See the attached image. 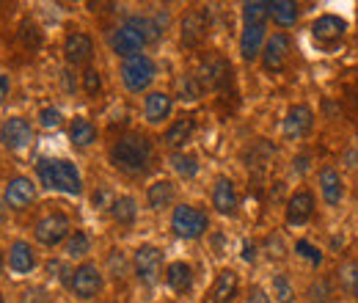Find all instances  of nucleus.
<instances>
[{
  "label": "nucleus",
  "instance_id": "23",
  "mask_svg": "<svg viewBox=\"0 0 358 303\" xmlns=\"http://www.w3.org/2000/svg\"><path fill=\"white\" fill-rule=\"evenodd\" d=\"M268 25H243L240 39H237V52L243 64H257L262 58V50L268 44Z\"/></svg>",
  "mask_w": 358,
  "mask_h": 303
},
{
  "label": "nucleus",
  "instance_id": "43",
  "mask_svg": "<svg viewBox=\"0 0 358 303\" xmlns=\"http://www.w3.org/2000/svg\"><path fill=\"white\" fill-rule=\"evenodd\" d=\"M243 248H245V251H243V260H245V262H254V257H257V246L245 240V243H243Z\"/></svg>",
  "mask_w": 358,
  "mask_h": 303
},
{
  "label": "nucleus",
  "instance_id": "32",
  "mask_svg": "<svg viewBox=\"0 0 358 303\" xmlns=\"http://www.w3.org/2000/svg\"><path fill=\"white\" fill-rule=\"evenodd\" d=\"M243 25H268L270 22V0H248L240 6Z\"/></svg>",
  "mask_w": 358,
  "mask_h": 303
},
{
  "label": "nucleus",
  "instance_id": "39",
  "mask_svg": "<svg viewBox=\"0 0 358 303\" xmlns=\"http://www.w3.org/2000/svg\"><path fill=\"white\" fill-rule=\"evenodd\" d=\"M20 42H22V47H28V50H36V47L42 44V31H39V25L31 22V20H25V22L20 25Z\"/></svg>",
  "mask_w": 358,
  "mask_h": 303
},
{
  "label": "nucleus",
  "instance_id": "10",
  "mask_svg": "<svg viewBox=\"0 0 358 303\" xmlns=\"http://www.w3.org/2000/svg\"><path fill=\"white\" fill-rule=\"evenodd\" d=\"M314 213H317V193H314L309 185H301L295 188L289 196H287V204H284V223L289 229H303L312 223Z\"/></svg>",
  "mask_w": 358,
  "mask_h": 303
},
{
  "label": "nucleus",
  "instance_id": "21",
  "mask_svg": "<svg viewBox=\"0 0 358 303\" xmlns=\"http://www.w3.org/2000/svg\"><path fill=\"white\" fill-rule=\"evenodd\" d=\"M163 284L174 295H190L196 287V267L187 260H171L163 270Z\"/></svg>",
  "mask_w": 358,
  "mask_h": 303
},
{
  "label": "nucleus",
  "instance_id": "42",
  "mask_svg": "<svg viewBox=\"0 0 358 303\" xmlns=\"http://www.w3.org/2000/svg\"><path fill=\"white\" fill-rule=\"evenodd\" d=\"M8 94H11V78L0 72V105L8 99Z\"/></svg>",
  "mask_w": 358,
  "mask_h": 303
},
{
  "label": "nucleus",
  "instance_id": "31",
  "mask_svg": "<svg viewBox=\"0 0 358 303\" xmlns=\"http://www.w3.org/2000/svg\"><path fill=\"white\" fill-rule=\"evenodd\" d=\"M204 83H201V78L196 75V72H182L177 78V99L182 102H199L201 97H204Z\"/></svg>",
  "mask_w": 358,
  "mask_h": 303
},
{
  "label": "nucleus",
  "instance_id": "18",
  "mask_svg": "<svg viewBox=\"0 0 358 303\" xmlns=\"http://www.w3.org/2000/svg\"><path fill=\"white\" fill-rule=\"evenodd\" d=\"M204 88H213V91H224L231 83V64L226 61L221 52H207L199 64V72Z\"/></svg>",
  "mask_w": 358,
  "mask_h": 303
},
{
  "label": "nucleus",
  "instance_id": "30",
  "mask_svg": "<svg viewBox=\"0 0 358 303\" xmlns=\"http://www.w3.org/2000/svg\"><path fill=\"white\" fill-rule=\"evenodd\" d=\"M64 248V257L72 262H86L91 254V234L86 232V229H75L72 234H69V240L61 246Z\"/></svg>",
  "mask_w": 358,
  "mask_h": 303
},
{
  "label": "nucleus",
  "instance_id": "34",
  "mask_svg": "<svg viewBox=\"0 0 358 303\" xmlns=\"http://www.w3.org/2000/svg\"><path fill=\"white\" fill-rule=\"evenodd\" d=\"M169 163H171V169L182 176V179H193L199 169H201V163H199V155L196 152H190V149H185V152H174L171 157H169Z\"/></svg>",
  "mask_w": 358,
  "mask_h": 303
},
{
  "label": "nucleus",
  "instance_id": "40",
  "mask_svg": "<svg viewBox=\"0 0 358 303\" xmlns=\"http://www.w3.org/2000/svg\"><path fill=\"white\" fill-rule=\"evenodd\" d=\"M295 251H298V257H306V260L312 262V267H320V265H322V251H320L317 246H312L309 240H298V243H295Z\"/></svg>",
  "mask_w": 358,
  "mask_h": 303
},
{
  "label": "nucleus",
  "instance_id": "36",
  "mask_svg": "<svg viewBox=\"0 0 358 303\" xmlns=\"http://www.w3.org/2000/svg\"><path fill=\"white\" fill-rule=\"evenodd\" d=\"M102 72L96 69V66H86L83 72H80V91L89 97V99H96L99 94H102Z\"/></svg>",
  "mask_w": 358,
  "mask_h": 303
},
{
  "label": "nucleus",
  "instance_id": "11",
  "mask_svg": "<svg viewBox=\"0 0 358 303\" xmlns=\"http://www.w3.org/2000/svg\"><path fill=\"white\" fill-rule=\"evenodd\" d=\"M207 36H210V11L201 6L187 8L179 17V44L185 50H196L207 42Z\"/></svg>",
  "mask_w": 358,
  "mask_h": 303
},
{
  "label": "nucleus",
  "instance_id": "22",
  "mask_svg": "<svg viewBox=\"0 0 358 303\" xmlns=\"http://www.w3.org/2000/svg\"><path fill=\"white\" fill-rule=\"evenodd\" d=\"M196 135V116L193 113H179L177 119L169 122V127L163 130V146L174 155V152H185L190 146Z\"/></svg>",
  "mask_w": 358,
  "mask_h": 303
},
{
  "label": "nucleus",
  "instance_id": "49",
  "mask_svg": "<svg viewBox=\"0 0 358 303\" xmlns=\"http://www.w3.org/2000/svg\"><path fill=\"white\" fill-rule=\"evenodd\" d=\"M356 22H358V17H356Z\"/></svg>",
  "mask_w": 358,
  "mask_h": 303
},
{
  "label": "nucleus",
  "instance_id": "1",
  "mask_svg": "<svg viewBox=\"0 0 358 303\" xmlns=\"http://www.w3.org/2000/svg\"><path fill=\"white\" fill-rule=\"evenodd\" d=\"M163 34H166V31H163L160 17L130 14V17H124V20L110 31L108 44H110V52L124 61V58H130V55L146 52V47L157 42Z\"/></svg>",
  "mask_w": 358,
  "mask_h": 303
},
{
  "label": "nucleus",
  "instance_id": "3",
  "mask_svg": "<svg viewBox=\"0 0 358 303\" xmlns=\"http://www.w3.org/2000/svg\"><path fill=\"white\" fill-rule=\"evenodd\" d=\"M36 182L45 190L64 193V196H80L86 190L83 174L78 169V163L69 157H39L36 160Z\"/></svg>",
  "mask_w": 358,
  "mask_h": 303
},
{
  "label": "nucleus",
  "instance_id": "46",
  "mask_svg": "<svg viewBox=\"0 0 358 303\" xmlns=\"http://www.w3.org/2000/svg\"><path fill=\"white\" fill-rule=\"evenodd\" d=\"M306 303H331V301H306Z\"/></svg>",
  "mask_w": 358,
  "mask_h": 303
},
{
  "label": "nucleus",
  "instance_id": "8",
  "mask_svg": "<svg viewBox=\"0 0 358 303\" xmlns=\"http://www.w3.org/2000/svg\"><path fill=\"white\" fill-rule=\"evenodd\" d=\"M130 265H133V276L138 284L143 287H155L163 281V270H166V257H163V248L155 246V243H141L135 246L133 257H130Z\"/></svg>",
  "mask_w": 358,
  "mask_h": 303
},
{
  "label": "nucleus",
  "instance_id": "26",
  "mask_svg": "<svg viewBox=\"0 0 358 303\" xmlns=\"http://www.w3.org/2000/svg\"><path fill=\"white\" fill-rule=\"evenodd\" d=\"M177 185H174V179H155L152 185H146V207L152 210V213H163V210H174L177 204Z\"/></svg>",
  "mask_w": 358,
  "mask_h": 303
},
{
  "label": "nucleus",
  "instance_id": "9",
  "mask_svg": "<svg viewBox=\"0 0 358 303\" xmlns=\"http://www.w3.org/2000/svg\"><path fill=\"white\" fill-rule=\"evenodd\" d=\"M72 232H75V226H72V218L66 210H50L42 218H36V223H34V240L42 248L64 246Z\"/></svg>",
  "mask_w": 358,
  "mask_h": 303
},
{
  "label": "nucleus",
  "instance_id": "37",
  "mask_svg": "<svg viewBox=\"0 0 358 303\" xmlns=\"http://www.w3.org/2000/svg\"><path fill=\"white\" fill-rule=\"evenodd\" d=\"M105 267H108V273H110L116 281L127 279V270L133 273V265H130V260H127L119 248H110V254H108V260H105Z\"/></svg>",
  "mask_w": 358,
  "mask_h": 303
},
{
  "label": "nucleus",
  "instance_id": "19",
  "mask_svg": "<svg viewBox=\"0 0 358 303\" xmlns=\"http://www.w3.org/2000/svg\"><path fill=\"white\" fill-rule=\"evenodd\" d=\"M61 52H64V61L69 66H75V69L83 66L86 69V66H91V58H94V36L89 31H69L64 36Z\"/></svg>",
  "mask_w": 358,
  "mask_h": 303
},
{
  "label": "nucleus",
  "instance_id": "15",
  "mask_svg": "<svg viewBox=\"0 0 358 303\" xmlns=\"http://www.w3.org/2000/svg\"><path fill=\"white\" fill-rule=\"evenodd\" d=\"M210 204L218 216L234 218L240 210V190H237V182L229 176V174H218L213 179V188H210Z\"/></svg>",
  "mask_w": 358,
  "mask_h": 303
},
{
  "label": "nucleus",
  "instance_id": "2",
  "mask_svg": "<svg viewBox=\"0 0 358 303\" xmlns=\"http://www.w3.org/2000/svg\"><path fill=\"white\" fill-rule=\"evenodd\" d=\"M108 163L124 176H143L155 163V143L146 132H122L108 149Z\"/></svg>",
  "mask_w": 358,
  "mask_h": 303
},
{
  "label": "nucleus",
  "instance_id": "35",
  "mask_svg": "<svg viewBox=\"0 0 358 303\" xmlns=\"http://www.w3.org/2000/svg\"><path fill=\"white\" fill-rule=\"evenodd\" d=\"M336 279H339L342 293L353 295V301L358 303V262H345V265H339Z\"/></svg>",
  "mask_w": 358,
  "mask_h": 303
},
{
  "label": "nucleus",
  "instance_id": "12",
  "mask_svg": "<svg viewBox=\"0 0 358 303\" xmlns=\"http://www.w3.org/2000/svg\"><path fill=\"white\" fill-rule=\"evenodd\" d=\"M314 179H317V196L322 199L325 207H339L345 202L348 185H345V176H342V171L336 166H331V163L317 166Z\"/></svg>",
  "mask_w": 358,
  "mask_h": 303
},
{
  "label": "nucleus",
  "instance_id": "47",
  "mask_svg": "<svg viewBox=\"0 0 358 303\" xmlns=\"http://www.w3.org/2000/svg\"><path fill=\"white\" fill-rule=\"evenodd\" d=\"M0 303H6V298H3V293H0Z\"/></svg>",
  "mask_w": 358,
  "mask_h": 303
},
{
  "label": "nucleus",
  "instance_id": "7",
  "mask_svg": "<svg viewBox=\"0 0 358 303\" xmlns=\"http://www.w3.org/2000/svg\"><path fill=\"white\" fill-rule=\"evenodd\" d=\"M119 80L130 94H149L152 83L157 80V61L149 52L124 58L119 64Z\"/></svg>",
  "mask_w": 358,
  "mask_h": 303
},
{
  "label": "nucleus",
  "instance_id": "38",
  "mask_svg": "<svg viewBox=\"0 0 358 303\" xmlns=\"http://www.w3.org/2000/svg\"><path fill=\"white\" fill-rule=\"evenodd\" d=\"M36 122H39V127L42 130H58V127H64V111L61 108H55V105H45L42 111H39V116H36Z\"/></svg>",
  "mask_w": 358,
  "mask_h": 303
},
{
  "label": "nucleus",
  "instance_id": "24",
  "mask_svg": "<svg viewBox=\"0 0 358 303\" xmlns=\"http://www.w3.org/2000/svg\"><path fill=\"white\" fill-rule=\"evenodd\" d=\"M141 111H143L146 125L160 127V125H166V122L171 119V113H174V94L155 88V91L143 94V108H141Z\"/></svg>",
  "mask_w": 358,
  "mask_h": 303
},
{
  "label": "nucleus",
  "instance_id": "14",
  "mask_svg": "<svg viewBox=\"0 0 358 303\" xmlns=\"http://www.w3.org/2000/svg\"><path fill=\"white\" fill-rule=\"evenodd\" d=\"M314 111L309 102H292L287 111H284V119H281V132L287 141H303L309 138L314 130Z\"/></svg>",
  "mask_w": 358,
  "mask_h": 303
},
{
  "label": "nucleus",
  "instance_id": "45",
  "mask_svg": "<svg viewBox=\"0 0 358 303\" xmlns=\"http://www.w3.org/2000/svg\"><path fill=\"white\" fill-rule=\"evenodd\" d=\"M6 267H8V265H6V251L0 248V276H3V270H6Z\"/></svg>",
  "mask_w": 358,
  "mask_h": 303
},
{
  "label": "nucleus",
  "instance_id": "13",
  "mask_svg": "<svg viewBox=\"0 0 358 303\" xmlns=\"http://www.w3.org/2000/svg\"><path fill=\"white\" fill-rule=\"evenodd\" d=\"M289 58H292V34H287V31H273L268 36L265 50H262V58H259L262 72H268V75L284 72V66L289 64Z\"/></svg>",
  "mask_w": 358,
  "mask_h": 303
},
{
  "label": "nucleus",
  "instance_id": "17",
  "mask_svg": "<svg viewBox=\"0 0 358 303\" xmlns=\"http://www.w3.org/2000/svg\"><path fill=\"white\" fill-rule=\"evenodd\" d=\"M34 138H36V130H34L31 119H25V116L3 119V125H0V143H3V149L22 152V149H28L34 143Z\"/></svg>",
  "mask_w": 358,
  "mask_h": 303
},
{
  "label": "nucleus",
  "instance_id": "44",
  "mask_svg": "<svg viewBox=\"0 0 358 303\" xmlns=\"http://www.w3.org/2000/svg\"><path fill=\"white\" fill-rule=\"evenodd\" d=\"M6 218H8V207H6V202H3V193H0V229H3Z\"/></svg>",
  "mask_w": 358,
  "mask_h": 303
},
{
  "label": "nucleus",
  "instance_id": "4",
  "mask_svg": "<svg viewBox=\"0 0 358 303\" xmlns=\"http://www.w3.org/2000/svg\"><path fill=\"white\" fill-rule=\"evenodd\" d=\"M169 226H171V234L185 240V243H193V240H201L204 234H210V213L201 207V204H190V202H179L177 207L171 210L169 218Z\"/></svg>",
  "mask_w": 358,
  "mask_h": 303
},
{
  "label": "nucleus",
  "instance_id": "28",
  "mask_svg": "<svg viewBox=\"0 0 358 303\" xmlns=\"http://www.w3.org/2000/svg\"><path fill=\"white\" fill-rule=\"evenodd\" d=\"M66 135H69V143L75 149H89L99 141V127L91 122L89 116H72L69 125H66Z\"/></svg>",
  "mask_w": 358,
  "mask_h": 303
},
{
  "label": "nucleus",
  "instance_id": "16",
  "mask_svg": "<svg viewBox=\"0 0 358 303\" xmlns=\"http://www.w3.org/2000/svg\"><path fill=\"white\" fill-rule=\"evenodd\" d=\"M36 188H39V182L31 179V176H25V174L8 176L6 188H3V202H6V207L14 210V213L28 210V207L36 202Z\"/></svg>",
  "mask_w": 358,
  "mask_h": 303
},
{
  "label": "nucleus",
  "instance_id": "29",
  "mask_svg": "<svg viewBox=\"0 0 358 303\" xmlns=\"http://www.w3.org/2000/svg\"><path fill=\"white\" fill-rule=\"evenodd\" d=\"M108 216H110V220H113L119 229H124V232L133 229L135 220H138V202H135V196H130V193H119V196L113 199Z\"/></svg>",
  "mask_w": 358,
  "mask_h": 303
},
{
  "label": "nucleus",
  "instance_id": "27",
  "mask_svg": "<svg viewBox=\"0 0 358 303\" xmlns=\"http://www.w3.org/2000/svg\"><path fill=\"white\" fill-rule=\"evenodd\" d=\"M303 17V6L295 0H270V22L275 25V31H287L295 28Z\"/></svg>",
  "mask_w": 358,
  "mask_h": 303
},
{
  "label": "nucleus",
  "instance_id": "25",
  "mask_svg": "<svg viewBox=\"0 0 358 303\" xmlns=\"http://www.w3.org/2000/svg\"><path fill=\"white\" fill-rule=\"evenodd\" d=\"M240 273L234 267H221L210 284V293H207V301L210 303H234L240 298Z\"/></svg>",
  "mask_w": 358,
  "mask_h": 303
},
{
  "label": "nucleus",
  "instance_id": "6",
  "mask_svg": "<svg viewBox=\"0 0 358 303\" xmlns=\"http://www.w3.org/2000/svg\"><path fill=\"white\" fill-rule=\"evenodd\" d=\"M66 290L75 301L89 303L96 301L105 290V270L96 265L94 260H86L80 265H75L69 270V279H66Z\"/></svg>",
  "mask_w": 358,
  "mask_h": 303
},
{
  "label": "nucleus",
  "instance_id": "48",
  "mask_svg": "<svg viewBox=\"0 0 358 303\" xmlns=\"http://www.w3.org/2000/svg\"><path fill=\"white\" fill-rule=\"evenodd\" d=\"M163 303H177V301H163Z\"/></svg>",
  "mask_w": 358,
  "mask_h": 303
},
{
  "label": "nucleus",
  "instance_id": "20",
  "mask_svg": "<svg viewBox=\"0 0 358 303\" xmlns=\"http://www.w3.org/2000/svg\"><path fill=\"white\" fill-rule=\"evenodd\" d=\"M6 265L14 276H31L39 265V254H36V246L31 240H22V237H14L8 243V251H6Z\"/></svg>",
  "mask_w": 358,
  "mask_h": 303
},
{
  "label": "nucleus",
  "instance_id": "33",
  "mask_svg": "<svg viewBox=\"0 0 358 303\" xmlns=\"http://www.w3.org/2000/svg\"><path fill=\"white\" fill-rule=\"evenodd\" d=\"M270 298H273V303L298 301V290H295V284H292V279L287 273H273V279H270Z\"/></svg>",
  "mask_w": 358,
  "mask_h": 303
},
{
  "label": "nucleus",
  "instance_id": "41",
  "mask_svg": "<svg viewBox=\"0 0 358 303\" xmlns=\"http://www.w3.org/2000/svg\"><path fill=\"white\" fill-rule=\"evenodd\" d=\"M245 303H273V298L262 284H251L248 293H245Z\"/></svg>",
  "mask_w": 358,
  "mask_h": 303
},
{
  "label": "nucleus",
  "instance_id": "5",
  "mask_svg": "<svg viewBox=\"0 0 358 303\" xmlns=\"http://www.w3.org/2000/svg\"><path fill=\"white\" fill-rule=\"evenodd\" d=\"M309 36L320 52H336L350 36V22L336 11H322L312 20Z\"/></svg>",
  "mask_w": 358,
  "mask_h": 303
}]
</instances>
